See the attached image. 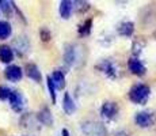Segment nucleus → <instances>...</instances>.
Wrapping results in <instances>:
<instances>
[{
	"label": "nucleus",
	"instance_id": "10",
	"mask_svg": "<svg viewBox=\"0 0 156 136\" xmlns=\"http://www.w3.org/2000/svg\"><path fill=\"white\" fill-rule=\"evenodd\" d=\"M62 109H64V112L68 116H71V114H73L76 112V104H75L73 98L71 97L69 93H65L64 94V98H62Z\"/></svg>",
	"mask_w": 156,
	"mask_h": 136
},
{
	"label": "nucleus",
	"instance_id": "5",
	"mask_svg": "<svg viewBox=\"0 0 156 136\" xmlns=\"http://www.w3.org/2000/svg\"><path fill=\"white\" fill-rule=\"evenodd\" d=\"M134 123L140 128H149L155 123L154 114L151 112H139V113L134 114Z\"/></svg>",
	"mask_w": 156,
	"mask_h": 136
},
{
	"label": "nucleus",
	"instance_id": "6",
	"mask_svg": "<svg viewBox=\"0 0 156 136\" xmlns=\"http://www.w3.org/2000/svg\"><path fill=\"white\" fill-rule=\"evenodd\" d=\"M128 68H129V71H130L132 74L137 75V76H143V75H145V72H147L145 65L143 64L141 60H140L137 56H133V57H130V59H129Z\"/></svg>",
	"mask_w": 156,
	"mask_h": 136
},
{
	"label": "nucleus",
	"instance_id": "12",
	"mask_svg": "<svg viewBox=\"0 0 156 136\" xmlns=\"http://www.w3.org/2000/svg\"><path fill=\"white\" fill-rule=\"evenodd\" d=\"M117 31H118V34L121 37H130L134 33V23L130 22V20H125L118 26Z\"/></svg>",
	"mask_w": 156,
	"mask_h": 136
},
{
	"label": "nucleus",
	"instance_id": "8",
	"mask_svg": "<svg viewBox=\"0 0 156 136\" xmlns=\"http://www.w3.org/2000/svg\"><path fill=\"white\" fill-rule=\"evenodd\" d=\"M25 72H26V75H27V78H30V79L34 80V82H37V83H40L41 79H42V75H41L40 68H38V65L34 64V63L26 64Z\"/></svg>",
	"mask_w": 156,
	"mask_h": 136
},
{
	"label": "nucleus",
	"instance_id": "23",
	"mask_svg": "<svg viewBox=\"0 0 156 136\" xmlns=\"http://www.w3.org/2000/svg\"><path fill=\"white\" fill-rule=\"evenodd\" d=\"M91 127H92V124H91ZM99 127H101L99 124H97V125H95V129H97V128H99ZM92 128H94V127H92ZM94 134H95V135H99V132H98V131H95Z\"/></svg>",
	"mask_w": 156,
	"mask_h": 136
},
{
	"label": "nucleus",
	"instance_id": "17",
	"mask_svg": "<svg viewBox=\"0 0 156 136\" xmlns=\"http://www.w3.org/2000/svg\"><path fill=\"white\" fill-rule=\"evenodd\" d=\"M91 27H92V19L88 18V19H86L84 22L79 26V29H77L79 35H83V37H84V35H90V33H91Z\"/></svg>",
	"mask_w": 156,
	"mask_h": 136
},
{
	"label": "nucleus",
	"instance_id": "7",
	"mask_svg": "<svg viewBox=\"0 0 156 136\" xmlns=\"http://www.w3.org/2000/svg\"><path fill=\"white\" fill-rule=\"evenodd\" d=\"M4 76L7 80L10 82H19L20 79L23 78V71L19 65H15V64H11L8 65L7 68L4 69Z\"/></svg>",
	"mask_w": 156,
	"mask_h": 136
},
{
	"label": "nucleus",
	"instance_id": "11",
	"mask_svg": "<svg viewBox=\"0 0 156 136\" xmlns=\"http://www.w3.org/2000/svg\"><path fill=\"white\" fill-rule=\"evenodd\" d=\"M12 60H14V50H12V48L8 46V45H5V44L0 45V61L8 64V63H11Z\"/></svg>",
	"mask_w": 156,
	"mask_h": 136
},
{
	"label": "nucleus",
	"instance_id": "2",
	"mask_svg": "<svg viewBox=\"0 0 156 136\" xmlns=\"http://www.w3.org/2000/svg\"><path fill=\"white\" fill-rule=\"evenodd\" d=\"M97 69H99L102 74L109 76L110 79H117L119 76V71L117 64H114L112 60H102L99 64L97 65Z\"/></svg>",
	"mask_w": 156,
	"mask_h": 136
},
{
	"label": "nucleus",
	"instance_id": "15",
	"mask_svg": "<svg viewBox=\"0 0 156 136\" xmlns=\"http://www.w3.org/2000/svg\"><path fill=\"white\" fill-rule=\"evenodd\" d=\"M50 78H52L56 89H64L65 87V75L62 71L56 69V71H53V74L50 75Z\"/></svg>",
	"mask_w": 156,
	"mask_h": 136
},
{
	"label": "nucleus",
	"instance_id": "22",
	"mask_svg": "<svg viewBox=\"0 0 156 136\" xmlns=\"http://www.w3.org/2000/svg\"><path fill=\"white\" fill-rule=\"evenodd\" d=\"M61 135H62V136H71V135H69V131H68L67 128H62V131H61Z\"/></svg>",
	"mask_w": 156,
	"mask_h": 136
},
{
	"label": "nucleus",
	"instance_id": "19",
	"mask_svg": "<svg viewBox=\"0 0 156 136\" xmlns=\"http://www.w3.org/2000/svg\"><path fill=\"white\" fill-rule=\"evenodd\" d=\"M14 8H15V4L12 2H7V0L0 2V10H2L4 14H10Z\"/></svg>",
	"mask_w": 156,
	"mask_h": 136
},
{
	"label": "nucleus",
	"instance_id": "4",
	"mask_svg": "<svg viewBox=\"0 0 156 136\" xmlns=\"http://www.w3.org/2000/svg\"><path fill=\"white\" fill-rule=\"evenodd\" d=\"M8 102H10V106L14 112L19 113V112L23 110L25 108V97L20 91L18 90H12L10 94V98H8Z\"/></svg>",
	"mask_w": 156,
	"mask_h": 136
},
{
	"label": "nucleus",
	"instance_id": "21",
	"mask_svg": "<svg viewBox=\"0 0 156 136\" xmlns=\"http://www.w3.org/2000/svg\"><path fill=\"white\" fill-rule=\"evenodd\" d=\"M40 37H41V40H42L44 42H49L50 40H52V33H50L49 29L42 27V29L40 30Z\"/></svg>",
	"mask_w": 156,
	"mask_h": 136
},
{
	"label": "nucleus",
	"instance_id": "3",
	"mask_svg": "<svg viewBox=\"0 0 156 136\" xmlns=\"http://www.w3.org/2000/svg\"><path fill=\"white\" fill-rule=\"evenodd\" d=\"M119 113V106L114 101H106L101 106V116L106 120H114Z\"/></svg>",
	"mask_w": 156,
	"mask_h": 136
},
{
	"label": "nucleus",
	"instance_id": "20",
	"mask_svg": "<svg viewBox=\"0 0 156 136\" xmlns=\"http://www.w3.org/2000/svg\"><path fill=\"white\" fill-rule=\"evenodd\" d=\"M11 91H12V90H11L10 87L0 84V101H8Z\"/></svg>",
	"mask_w": 156,
	"mask_h": 136
},
{
	"label": "nucleus",
	"instance_id": "1",
	"mask_svg": "<svg viewBox=\"0 0 156 136\" xmlns=\"http://www.w3.org/2000/svg\"><path fill=\"white\" fill-rule=\"evenodd\" d=\"M149 95H151V89H149L148 84L144 83H136L130 87L129 90V99H130L133 104L136 105H144L147 104Z\"/></svg>",
	"mask_w": 156,
	"mask_h": 136
},
{
	"label": "nucleus",
	"instance_id": "13",
	"mask_svg": "<svg viewBox=\"0 0 156 136\" xmlns=\"http://www.w3.org/2000/svg\"><path fill=\"white\" fill-rule=\"evenodd\" d=\"M37 119H38V121L41 124H44V125H52L53 124V116L48 108H42L38 112Z\"/></svg>",
	"mask_w": 156,
	"mask_h": 136
},
{
	"label": "nucleus",
	"instance_id": "16",
	"mask_svg": "<svg viewBox=\"0 0 156 136\" xmlns=\"http://www.w3.org/2000/svg\"><path fill=\"white\" fill-rule=\"evenodd\" d=\"M76 59V53H75V48L72 44H67L64 49V60L67 63V65H72Z\"/></svg>",
	"mask_w": 156,
	"mask_h": 136
},
{
	"label": "nucleus",
	"instance_id": "18",
	"mask_svg": "<svg viewBox=\"0 0 156 136\" xmlns=\"http://www.w3.org/2000/svg\"><path fill=\"white\" fill-rule=\"evenodd\" d=\"M46 84H48V90H49V94H50V98H52V102L53 104H56V87H55V83H53L52 78H50V75H48L46 76Z\"/></svg>",
	"mask_w": 156,
	"mask_h": 136
},
{
	"label": "nucleus",
	"instance_id": "9",
	"mask_svg": "<svg viewBox=\"0 0 156 136\" xmlns=\"http://www.w3.org/2000/svg\"><path fill=\"white\" fill-rule=\"evenodd\" d=\"M72 10H73V2H69V0H62V2H60L58 13L62 19H69Z\"/></svg>",
	"mask_w": 156,
	"mask_h": 136
},
{
	"label": "nucleus",
	"instance_id": "14",
	"mask_svg": "<svg viewBox=\"0 0 156 136\" xmlns=\"http://www.w3.org/2000/svg\"><path fill=\"white\" fill-rule=\"evenodd\" d=\"M12 34V26L8 20H0V41H4Z\"/></svg>",
	"mask_w": 156,
	"mask_h": 136
}]
</instances>
